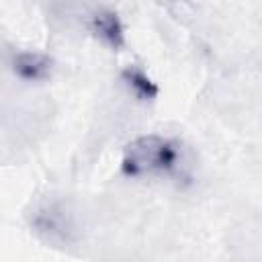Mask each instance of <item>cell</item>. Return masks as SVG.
Here are the masks:
<instances>
[{
  "mask_svg": "<svg viewBox=\"0 0 262 262\" xmlns=\"http://www.w3.org/2000/svg\"><path fill=\"white\" fill-rule=\"evenodd\" d=\"M51 59L39 53H18L14 59V72L25 80H41L49 74Z\"/></svg>",
  "mask_w": 262,
  "mask_h": 262,
  "instance_id": "obj_3",
  "label": "cell"
},
{
  "mask_svg": "<svg viewBox=\"0 0 262 262\" xmlns=\"http://www.w3.org/2000/svg\"><path fill=\"white\" fill-rule=\"evenodd\" d=\"M178 164V145L162 135H141L133 139L123 154V172L127 176H145L170 172Z\"/></svg>",
  "mask_w": 262,
  "mask_h": 262,
  "instance_id": "obj_1",
  "label": "cell"
},
{
  "mask_svg": "<svg viewBox=\"0 0 262 262\" xmlns=\"http://www.w3.org/2000/svg\"><path fill=\"white\" fill-rule=\"evenodd\" d=\"M125 80L129 82V86L133 88V92L139 96V98H143V100H151L156 94H158V88H156V84L141 72V70H135V68H129V70H125Z\"/></svg>",
  "mask_w": 262,
  "mask_h": 262,
  "instance_id": "obj_4",
  "label": "cell"
},
{
  "mask_svg": "<svg viewBox=\"0 0 262 262\" xmlns=\"http://www.w3.org/2000/svg\"><path fill=\"white\" fill-rule=\"evenodd\" d=\"M92 31L111 47H121L123 45V27L121 20L115 12L111 10H100L92 16Z\"/></svg>",
  "mask_w": 262,
  "mask_h": 262,
  "instance_id": "obj_2",
  "label": "cell"
}]
</instances>
